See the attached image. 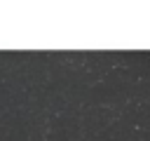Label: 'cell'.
<instances>
[]
</instances>
